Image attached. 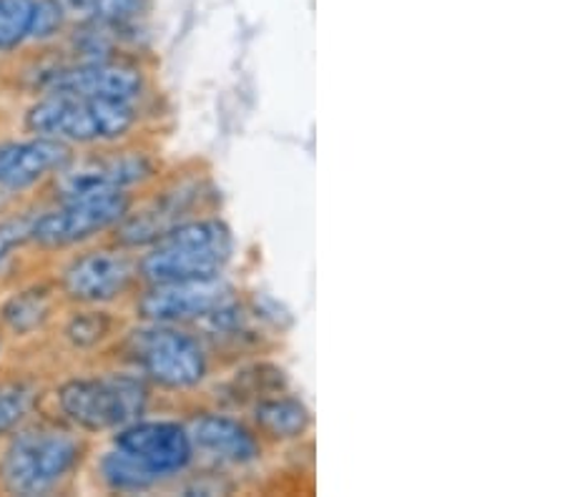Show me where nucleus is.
<instances>
[{
    "label": "nucleus",
    "mask_w": 565,
    "mask_h": 497,
    "mask_svg": "<svg viewBox=\"0 0 565 497\" xmlns=\"http://www.w3.org/2000/svg\"><path fill=\"white\" fill-rule=\"evenodd\" d=\"M196 467V452L184 418H146L114 430L111 450L98 457L96 473L106 490L143 495L177 485Z\"/></svg>",
    "instance_id": "nucleus-1"
},
{
    "label": "nucleus",
    "mask_w": 565,
    "mask_h": 497,
    "mask_svg": "<svg viewBox=\"0 0 565 497\" xmlns=\"http://www.w3.org/2000/svg\"><path fill=\"white\" fill-rule=\"evenodd\" d=\"M126 365L136 369L151 390L179 402H194L218 372V361L194 327L139 322L121 342Z\"/></svg>",
    "instance_id": "nucleus-2"
},
{
    "label": "nucleus",
    "mask_w": 565,
    "mask_h": 497,
    "mask_svg": "<svg viewBox=\"0 0 565 497\" xmlns=\"http://www.w3.org/2000/svg\"><path fill=\"white\" fill-rule=\"evenodd\" d=\"M236 259L232 224L218 212L202 214L163 234L136 257L141 284L209 282L230 277Z\"/></svg>",
    "instance_id": "nucleus-3"
},
{
    "label": "nucleus",
    "mask_w": 565,
    "mask_h": 497,
    "mask_svg": "<svg viewBox=\"0 0 565 497\" xmlns=\"http://www.w3.org/2000/svg\"><path fill=\"white\" fill-rule=\"evenodd\" d=\"M151 186L143 198H134L129 214L111 231V241L134 255L184 222L222 206V192L202 164L181 166L177 174L159 176Z\"/></svg>",
    "instance_id": "nucleus-4"
},
{
    "label": "nucleus",
    "mask_w": 565,
    "mask_h": 497,
    "mask_svg": "<svg viewBox=\"0 0 565 497\" xmlns=\"http://www.w3.org/2000/svg\"><path fill=\"white\" fill-rule=\"evenodd\" d=\"M141 116L139 101L43 94L25 114V129L66 147H108L129 139L139 129Z\"/></svg>",
    "instance_id": "nucleus-5"
},
{
    "label": "nucleus",
    "mask_w": 565,
    "mask_h": 497,
    "mask_svg": "<svg viewBox=\"0 0 565 497\" xmlns=\"http://www.w3.org/2000/svg\"><path fill=\"white\" fill-rule=\"evenodd\" d=\"M157 397L136 369L124 367L104 375L68 379L58 387L56 404L68 428L102 435L151 414Z\"/></svg>",
    "instance_id": "nucleus-6"
},
{
    "label": "nucleus",
    "mask_w": 565,
    "mask_h": 497,
    "mask_svg": "<svg viewBox=\"0 0 565 497\" xmlns=\"http://www.w3.org/2000/svg\"><path fill=\"white\" fill-rule=\"evenodd\" d=\"M84 455V437L66 424L18 428L0 460V483L13 495H49L76 473Z\"/></svg>",
    "instance_id": "nucleus-7"
},
{
    "label": "nucleus",
    "mask_w": 565,
    "mask_h": 497,
    "mask_svg": "<svg viewBox=\"0 0 565 497\" xmlns=\"http://www.w3.org/2000/svg\"><path fill=\"white\" fill-rule=\"evenodd\" d=\"M184 422L194 442L196 467L239 483L242 475H254L267 460V442L242 412L194 400L186 404Z\"/></svg>",
    "instance_id": "nucleus-8"
},
{
    "label": "nucleus",
    "mask_w": 565,
    "mask_h": 497,
    "mask_svg": "<svg viewBox=\"0 0 565 497\" xmlns=\"http://www.w3.org/2000/svg\"><path fill=\"white\" fill-rule=\"evenodd\" d=\"M136 194L108 192L56 198V206L31 219V241L45 251L78 247L102 234H111L129 214Z\"/></svg>",
    "instance_id": "nucleus-9"
},
{
    "label": "nucleus",
    "mask_w": 565,
    "mask_h": 497,
    "mask_svg": "<svg viewBox=\"0 0 565 497\" xmlns=\"http://www.w3.org/2000/svg\"><path fill=\"white\" fill-rule=\"evenodd\" d=\"M161 176V161L146 149L96 151L84 159H71L53 176V196L71 198L84 194L126 192L149 188ZM139 196V194H136Z\"/></svg>",
    "instance_id": "nucleus-10"
},
{
    "label": "nucleus",
    "mask_w": 565,
    "mask_h": 497,
    "mask_svg": "<svg viewBox=\"0 0 565 497\" xmlns=\"http://www.w3.org/2000/svg\"><path fill=\"white\" fill-rule=\"evenodd\" d=\"M58 287L66 300L81 306H108L134 296L141 287L136 255L118 244L84 251L61 271Z\"/></svg>",
    "instance_id": "nucleus-11"
},
{
    "label": "nucleus",
    "mask_w": 565,
    "mask_h": 497,
    "mask_svg": "<svg viewBox=\"0 0 565 497\" xmlns=\"http://www.w3.org/2000/svg\"><path fill=\"white\" fill-rule=\"evenodd\" d=\"M43 94H73L88 98H121L143 104L149 96V76L139 63L124 56L98 61H73L45 74Z\"/></svg>",
    "instance_id": "nucleus-12"
},
{
    "label": "nucleus",
    "mask_w": 565,
    "mask_h": 497,
    "mask_svg": "<svg viewBox=\"0 0 565 497\" xmlns=\"http://www.w3.org/2000/svg\"><path fill=\"white\" fill-rule=\"evenodd\" d=\"M234 292H239V287L230 277L209 279V282L141 284L134 294V312L139 322L181 324L196 329Z\"/></svg>",
    "instance_id": "nucleus-13"
},
{
    "label": "nucleus",
    "mask_w": 565,
    "mask_h": 497,
    "mask_svg": "<svg viewBox=\"0 0 565 497\" xmlns=\"http://www.w3.org/2000/svg\"><path fill=\"white\" fill-rule=\"evenodd\" d=\"M71 159V147L45 136L0 143V188L25 192L39 181L56 176Z\"/></svg>",
    "instance_id": "nucleus-14"
},
{
    "label": "nucleus",
    "mask_w": 565,
    "mask_h": 497,
    "mask_svg": "<svg viewBox=\"0 0 565 497\" xmlns=\"http://www.w3.org/2000/svg\"><path fill=\"white\" fill-rule=\"evenodd\" d=\"M242 414L267 442V447L299 445L312 432V410L289 387L259 397Z\"/></svg>",
    "instance_id": "nucleus-15"
},
{
    "label": "nucleus",
    "mask_w": 565,
    "mask_h": 497,
    "mask_svg": "<svg viewBox=\"0 0 565 497\" xmlns=\"http://www.w3.org/2000/svg\"><path fill=\"white\" fill-rule=\"evenodd\" d=\"M73 21H86L106 29L136 33L151 13L153 0H63Z\"/></svg>",
    "instance_id": "nucleus-16"
},
{
    "label": "nucleus",
    "mask_w": 565,
    "mask_h": 497,
    "mask_svg": "<svg viewBox=\"0 0 565 497\" xmlns=\"http://www.w3.org/2000/svg\"><path fill=\"white\" fill-rule=\"evenodd\" d=\"M53 310V294L45 287L25 289V292L11 296L3 306V322L15 334H31L43 327Z\"/></svg>",
    "instance_id": "nucleus-17"
},
{
    "label": "nucleus",
    "mask_w": 565,
    "mask_h": 497,
    "mask_svg": "<svg viewBox=\"0 0 565 497\" xmlns=\"http://www.w3.org/2000/svg\"><path fill=\"white\" fill-rule=\"evenodd\" d=\"M39 0H0V51H15L33 41Z\"/></svg>",
    "instance_id": "nucleus-18"
},
{
    "label": "nucleus",
    "mask_w": 565,
    "mask_h": 497,
    "mask_svg": "<svg viewBox=\"0 0 565 497\" xmlns=\"http://www.w3.org/2000/svg\"><path fill=\"white\" fill-rule=\"evenodd\" d=\"M35 387L23 379L0 382V437L13 435L29 420L35 404Z\"/></svg>",
    "instance_id": "nucleus-19"
},
{
    "label": "nucleus",
    "mask_w": 565,
    "mask_h": 497,
    "mask_svg": "<svg viewBox=\"0 0 565 497\" xmlns=\"http://www.w3.org/2000/svg\"><path fill=\"white\" fill-rule=\"evenodd\" d=\"M63 334L76 349H90L111 334V316L102 306H88L71 316Z\"/></svg>",
    "instance_id": "nucleus-20"
},
{
    "label": "nucleus",
    "mask_w": 565,
    "mask_h": 497,
    "mask_svg": "<svg viewBox=\"0 0 565 497\" xmlns=\"http://www.w3.org/2000/svg\"><path fill=\"white\" fill-rule=\"evenodd\" d=\"M31 219L33 216L0 222V264H3L15 249H21L23 244L31 241Z\"/></svg>",
    "instance_id": "nucleus-21"
}]
</instances>
